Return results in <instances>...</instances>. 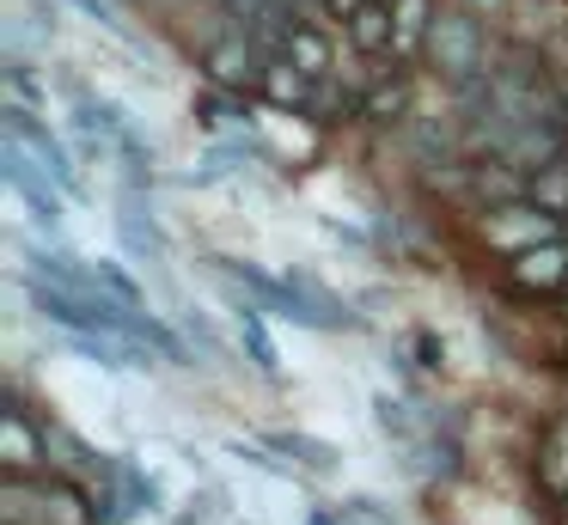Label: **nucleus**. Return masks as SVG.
Segmentation results:
<instances>
[{
    "label": "nucleus",
    "instance_id": "obj_1",
    "mask_svg": "<svg viewBox=\"0 0 568 525\" xmlns=\"http://www.w3.org/2000/svg\"><path fill=\"white\" fill-rule=\"evenodd\" d=\"M221 269L270 317H287V324H300V330H361L355 305L336 300L331 287H318L312 275H270V269H257V263H221Z\"/></svg>",
    "mask_w": 568,
    "mask_h": 525
},
{
    "label": "nucleus",
    "instance_id": "obj_2",
    "mask_svg": "<svg viewBox=\"0 0 568 525\" xmlns=\"http://www.w3.org/2000/svg\"><path fill=\"white\" fill-rule=\"evenodd\" d=\"M0 525H99V501L68 471L0 476Z\"/></svg>",
    "mask_w": 568,
    "mask_h": 525
},
{
    "label": "nucleus",
    "instance_id": "obj_3",
    "mask_svg": "<svg viewBox=\"0 0 568 525\" xmlns=\"http://www.w3.org/2000/svg\"><path fill=\"white\" fill-rule=\"evenodd\" d=\"M428 61L434 73L446 80V92H458V85L483 80V73L495 68L489 61V31H483V19L470 7H440V19H434V37H428Z\"/></svg>",
    "mask_w": 568,
    "mask_h": 525
},
{
    "label": "nucleus",
    "instance_id": "obj_4",
    "mask_svg": "<svg viewBox=\"0 0 568 525\" xmlns=\"http://www.w3.org/2000/svg\"><path fill=\"white\" fill-rule=\"evenodd\" d=\"M477 239H483V251H495L501 263H514V256L538 251V244L568 239V226L550 214V208L531 202V195H514V202L477 208Z\"/></svg>",
    "mask_w": 568,
    "mask_h": 525
},
{
    "label": "nucleus",
    "instance_id": "obj_5",
    "mask_svg": "<svg viewBox=\"0 0 568 525\" xmlns=\"http://www.w3.org/2000/svg\"><path fill=\"white\" fill-rule=\"evenodd\" d=\"M43 471H55L43 415L31 410V397L19 385H7V403H0V476H43Z\"/></svg>",
    "mask_w": 568,
    "mask_h": 525
},
{
    "label": "nucleus",
    "instance_id": "obj_6",
    "mask_svg": "<svg viewBox=\"0 0 568 525\" xmlns=\"http://www.w3.org/2000/svg\"><path fill=\"white\" fill-rule=\"evenodd\" d=\"M92 501H99V525H129L141 513H160L165 488L148 464H135L129 452H111V471L92 483Z\"/></svg>",
    "mask_w": 568,
    "mask_h": 525
},
{
    "label": "nucleus",
    "instance_id": "obj_7",
    "mask_svg": "<svg viewBox=\"0 0 568 525\" xmlns=\"http://www.w3.org/2000/svg\"><path fill=\"white\" fill-rule=\"evenodd\" d=\"M0 178L13 183V195L31 208V220L43 226V239H62V220H68V202H74V195H68L19 141H7V134H0Z\"/></svg>",
    "mask_w": 568,
    "mask_h": 525
},
{
    "label": "nucleus",
    "instance_id": "obj_8",
    "mask_svg": "<svg viewBox=\"0 0 568 525\" xmlns=\"http://www.w3.org/2000/svg\"><path fill=\"white\" fill-rule=\"evenodd\" d=\"M0 134L26 147V153L38 159V165L50 171V178L62 183L68 195H87V183H80V165H74V153H68V141L50 129V122H38V110H31V104H0Z\"/></svg>",
    "mask_w": 568,
    "mask_h": 525
},
{
    "label": "nucleus",
    "instance_id": "obj_9",
    "mask_svg": "<svg viewBox=\"0 0 568 525\" xmlns=\"http://www.w3.org/2000/svg\"><path fill=\"white\" fill-rule=\"evenodd\" d=\"M196 68H202V80H209L214 92L257 98V85H263V55H257V43H251L239 24H226L221 37H209V43H202Z\"/></svg>",
    "mask_w": 568,
    "mask_h": 525
},
{
    "label": "nucleus",
    "instance_id": "obj_10",
    "mask_svg": "<svg viewBox=\"0 0 568 525\" xmlns=\"http://www.w3.org/2000/svg\"><path fill=\"white\" fill-rule=\"evenodd\" d=\"M116 239H123L129 263L153 269V275L172 263V239H165V226H160V214H153L148 190H129V183H123V202H116Z\"/></svg>",
    "mask_w": 568,
    "mask_h": 525
},
{
    "label": "nucleus",
    "instance_id": "obj_11",
    "mask_svg": "<svg viewBox=\"0 0 568 525\" xmlns=\"http://www.w3.org/2000/svg\"><path fill=\"white\" fill-rule=\"evenodd\" d=\"M221 275H226V269H221ZM226 281H233V275H226ZM226 312H233V336H239V349H245L251 373H263L270 385H282V349H275V336H270V312H263L239 281L226 287Z\"/></svg>",
    "mask_w": 568,
    "mask_h": 525
},
{
    "label": "nucleus",
    "instance_id": "obj_12",
    "mask_svg": "<svg viewBox=\"0 0 568 525\" xmlns=\"http://www.w3.org/2000/svg\"><path fill=\"white\" fill-rule=\"evenodd\" d=\"M501 281H507V293H519V300H568V239L514 256V263L501 269Z\"/></svg>",
    "mask_w": 568,
    "mask_h": 525
},
{
    "label": "nucleus",
    "instance_id": "obj_13",
    "mask_svg": "<svg viewBox=\"0 0 568 525\" xmlns=\"http://www.w3.org/2000/svg\"><path fill=\"white\" fill-rule=\"evenodd\" d=\"M416 117V73L404 68V61H385V68H373L367 92H361V122H373V129H397V122Z\"/></svg>",
    "mask_w": 568,
    "mask_h": 525
},
{
    "label": "nucleus",
    "instance_id": "obj_14",
    "mask_svg": "<svg viewBox=\"0 0 568 525\" xmlns=\"http://www.w3.org/2000/svg\"><path fill=\"white\" fill-rule=\"evenodd\" d=\"M531 483H538V495L550 501V507L568 501V403L538 422V440H531Z\"/></svg>",
    "mask_w": 568,
    "mask_h": 525
},
{
    "label": "nucleus",
    "instance_id": "obj_15",
    "mask_svg": "<svg viewBox=\"0 0 568 525\" xmlns=\"http://www.w3.org/2000/svg\"><path fill=\"white\" fill-rule=\"evenodd\" d=\"M257 98H263L270 110H282V117H306L312 98H318V80H312L306 68H294V61H263Z\"/></svg>",
    "mask_w": 568,
    "mask_h": 525
},
{
    "label": "nucleus",
    "instance_id": "obj_16",
    "mask_svg": "<svg viewBox=\"0 0 568 525\" xmlns=\"http://www.w3.org/2000/svg\"><path fill=\"white\" fill-rule=\"evenodd\" d=\"M282 61H294V68H306L312 80H331L343 61H336V37H331V19H300L294 24V37H287V55Z\"/></svg>",
    "mask_w": 568,
    "mask_h": 525
},
{
    "label": "nucleus",
    "instance_id": "obj_17",
    "mask_svg": "<svg viewBox=\"0 0 568 525\" xmlns=\"http://www.w3.org/2000/svg\"><path fill=\"white\" fill-rule=\"evenodd\" d=\"M446 0H392V24H397V61L416 68L428 55V37H434V19H440Z\"/></svg>",
    "mask_w": 568,
    "mask_h": 525
},
{
    "label": "nucleus",
    "instance_id": "obj_18",
    "mask_svg": "<svg viewBox=\"0 0 568 525\" xmlns=\"http://www.w3.org/2000/svg\"><path fill=\"white\" fill-rule=\"evenodd\" d=\"M263 446H275L282 458H294V471L300 476H331L336 471V446L331 440H312V434H300V427H263Z\"/></svg>",
    "mask_w": 568,
    "mask_h": 525
},
{
    "label": "nucleus",
    "instance_id": "obj_19",
    "mask_svg": "<svg viewBox=\"0 0 568 525\" xmlns=\"http://www.w3.org/2000/svg\"><path fill=\"white\" fill-rule=\"evenodd\" d=\"M196 122L214 134V141H226V134H245V122H251V98H239V92H202L196 98Z\"/></svg>",
    "mask_w": 568,
    "mask_h": 525
},
{
    "label": "nucleus",
    "instance_id": "obj_20",
    "mask_svg": "<svg viewBox=\"0 0 568 525\" xmlns=\"http://www.w3.org/2000/svg\"><path fill=\"white\" fill-rule=\"evenodd\" d=\"M526 195H531V202H538V208H550V214H556V220H562V226H568V153L556 159V165H538V171H531Z\"/></svg>",
    "mask_w": 568,
    "mask_h": 525
},
{
    "label": "nucleus",
    "instance_id": "obj_21",
    "mask_svg": "<svg viewBox=\"0 0 568 525\" xmlns=\"http://www.w3.org/2000/svg\"><path fill=\"white\" fill-rule=\"evenodd\" d=\"M178 317H184V336H190V349H196L202 361H209V366L226 361V342L214 336V324H209V312H202V305H184Z\"/></svg>",
    "mask_w": 568,
    "mask_h": 525
},
{
    "label": "nucleus",
    "instance_id": "obj_22",
    "mask_svg": "<svg viewBox=\"0 0 568 525\" xmlns=\"http://www.w3.org/2000/svg\"><path fill=\"white\" fill-rule=\"evenodd\" d=\"M62 7H74V12H87L92 24H99V31H111L116 43H135V31H129V19L123 12L111 7V0H62Z\"/></svg>",
    "mask_w": 568,
    "mask_h": 525
},
{
    "label": "nucleus",
    "instance_id": "obj_23",
    "mask_svg": "<svg viewBox=\"0 0 568 525\" xmlns=\"http://www.w3.org/2000/svg\"><path fill=\"white\" fill-rule=\"evenodd\" d=\"M409 342H416V366H422V373H446V342L434 336V330H416Z\"/></svg>",
    "mask_w": 568,
    "mask_h": 525
},
{
    "label": "nucleus",
    "instance_id": "obj_24",
    "mask_svg": "<svg viewBox=\"0 0 568 525\" xmlns=\"http://www.w3.org/2000/svg\"><path fill=\"white\" fill-rule=\"evenodd\" d=\"M361 7H367V0H318V19H331L336 31H343V19H355Z\"/></svg>",
    "mask_w": 568,
    "mask_h": 525
},
{
    "label": "nucleus",
    "instance_id": "obj_25",
    "mask_svg": "<svg viewBox=\"0 0 568 525\" xmlns=\"http://www.w3.org/2000/svg\"><path fill=\"white\" fill-rule=\"evenodd\" d=\"M306 525H361V519H355V507L343 501V507H312Z\"/></svg>",
    "mask_w": 568,
    "mask_h": 525
},
{
    "label": "nucleus",
    "instance_id": "obj_26",
    "mask_svg": "<svg viewBox=\"0 0 568 525\" xmlns=\"http://www.w3.org/2000/svg\"><path fill=\"white\" fill-rule=\"evenodd\" d=\"M550 525H568V501H562V507H550Z\"/></svg>",
    "mask_w": 568,
    "mask_h": 525
},
{
    "label": "nucleus",
    "instance_id": "obj_27",
    "mask_svg": "<svg viewBox=\"0 0 568 525\" xmlns=\"http://www.w3.org/2000/svg\"><path fill=\"white\" fill-rule=\"evenodd\" d=\"M300 7H306V12H318V0H300Z\"/></svg>",
    "mask_w": 568,
    "mask_h": 525
},
{
    "label": "nucleus",
    "instance_id": "obj_28",
    "mask_svg": "<svg viewBox=\"0 0 568 525\" xmlns=\"http://www.w3.org/2000/svg\"><path fill=\"white\" fill-rule=\"evenodd\" d=\"M562 110H568V85H562Z\"/></svg>",
    "mask_w": 568,
    "mask_h": 525
}]
</instances>
